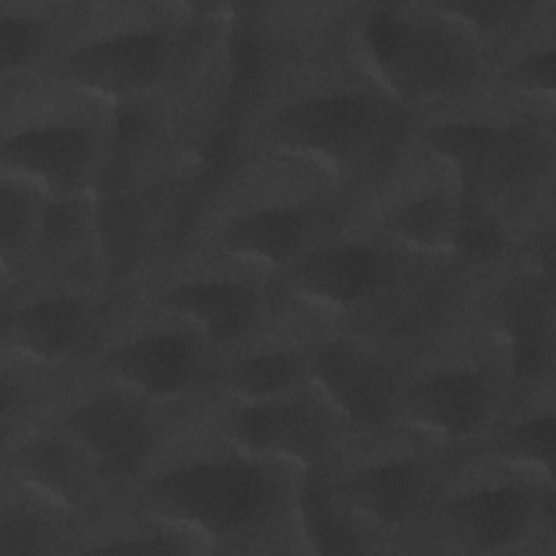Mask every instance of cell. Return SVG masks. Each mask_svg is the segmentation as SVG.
I'll return each instance as SVG.
<instances>
[{"label":"cell","mask_w":556,"mask_h":556,"mask_svg":"<svg viewBox=\"0 0 556 556\" xmlns=\"http://www.w3.org/2000/svg\"><path fill=\"white\" fill-rule=\"evenodd\" d=\"M365 67L389 98L434 104L469 85L478 39L428 4H374L356 24Z\"/></svg>","instance_id":"1"},{"label":"cell","mask_w":556,"mask_h":556,"mask_svg":"<svg viewBox=\"0 0 556 556\" xmlns=\"http://www.w3.org/2000/svg\"><path fill=\"white\" fill-rule=\"evenodd\" d=\"M285 497L269 460L250 454L202 456L156 473L143 489L146 510L189 539L232 541L265 526Z\"/></svg>","instance_id":"2"},{"label":"cell","mask_w":556,"mask_h":556,"mask_svg":"<svg viewBox=\"0 0 556 556\" xmlns=\"http://www.w3.org/2000/svg\"><path fill=\"white\" fill-rule=\"evenodd\" d=\"M389 132L387 104L363 89H319L278 106L265 126L274 150L330 174H348Z\"/></svg>","instance_id":"3"},{"label":"cell","mask_w":556,"mask_h":556,"mask_svg":"<svg viewBox=\"0 0 556 556\" xmlns=\"http://www.w3.org/2000/svg\"><path fill=\"white\" fill-rule=\"evenodd\" d=\"M174 63V30L161 22L139 20L72 46L59 61V76L91 96L130 100L161 87Z\"/></svg>","instance_id":"4"},{"label":"cell","mask_w":556,"mask_h":556,"mask_svg":"<svg viewBox=\"0 0 556 556\" xmlns=\"http://www.w3.org/2000/svg\"><path fill=\"white\" fill-rule=\"evenodd\" d=\"M100 165V137L89 122L54 117L20 124L2 139V174L52 202L78 200Z\"/></svg>","instance_id":"5"},{"label":"cell","mask_w":556,"mask_h":556,"mask_svg":"<svg viewBox=\"0 0 556 556\" xmlns=\"http://www.w3.org/2000/svg\"><path fill=\"white\" fill-rule=\"evenodd\" d=\"M139 400L126 389H102L80 397L63 415V432L102 480L135 478L154 452V426Z\"/></svg>","instance_id":"6"},{"label":"cell","mask_w":556,"mask_h":556,"mask_svg":"<svg viewBox=\"0 0 556 556\" xmlns=\"http://www.w3.org/2000/svg\"><path fill=\"white\" fill-rule=\"evenodd\" d=\"M306 371L330 410L358 430H378L397 413L393 369L356 339L317 341L306 352Z\"/></svg>","instance_id":"7"},{"label":"cell","mask_w":556,"mask_h":556,"mask_svg":"<svg viewBox=\"0 0 556 556\" xmlns=\"http://www.w3.org/2000/svg\"><path fill=\"white\" fill-rule=\"evenodd\" d=\"M424 143L450 167L467 198L513 187L532 163L523 128L497 119L437 122L424 132Z\"/></svg>","instance_id":"8"},{"label":"cell","mask_w":556,"mask_h":556,"mask_svg":"<svg viewBox=\"0 0 556 556\" xmlns=\"http://www.w3.org/2000/svg\"><path fill=\"white\" fill-rule=\"evenodd\" d=\"M391 271L393 263L380 245L348 239L308 250L285 274L298 300L326 313H350L374 300Z\"/></svg>","instance_id":"9"},{"label":"cell","mask_w":556,"mask_h":556,"mask_svg":"<svg viewBox=\"0 0 556 556\" xmlns=\"http://www.w3.org/2000/svg\"><path fill=\"white\" fill-rule=\"evenodd\" d=\"M495 382L476 365L439 367L419 376L397 400V413L419 432L445 441L480 434L495 413Z\"/></svg>","instance_id":"10"},{"label":"cell","mask_w":556,"mask_h":556,"mask_svg":"<svg viewBox=\"0 0 556 556\" xmlns=\"http://www.w3.org/2000/svg\"><path fill=\"white\" fill-rule=\"evenodd\" d=\"M228 441L243 454L313 469L330 447L326 417L306 400L239 402L226 419Z\"/></svg>","instance_id":"11"},{"label":"cell","mask_w":556,"mask_h":556,"mask_svg":"<svg viewBox=\"0 0 556 556\" xmlns=\"http://www.w3.org/2000/svg\"><path fill=\"white\" fill-rule=\"evenodd\" d=\"M102 365L111 380L132 395L167 402L198 382L202 348L187 330L152 328L111 345Z\"/></svg>","instance_id":"12"},{"label":"cell","mask_w":556,"mask_h":556,"mask_svg":"<svg viewBox=\"0 0 556 556\" xmlns=\"http://www.w3.org/2000/svg\"><path fill=\"white\" fill-rule=\"evenodd\" d=\"M541 519V493L521 482H493L456 493L443 506V530L463 552H502Z\"/></svg>","instance_id":"13"},{"label":"cell","mask_w":556,"mask_h":556,"mask_svg":"<svg viewBox=\"0 0 556 556\" xmlns=\"http://www.w3.org/2000/svg\"><path fill=\"white\" fill-rule=\"evenodd\" d=\"M330 493L367 523L395 530L410 523L432 493V471L415 456H391L341 476Z\"/></svg>","instance_id":"14"},{"label":"cell","mask_w":556,"mask_h":556,"mask_svg":"<svg viewBox=\"0 0 556 556\" xmlns=\"http://www.w3.org/2000/svg\"><path fill=\"white\" fill-rule=\"evenodd\" d=\"M161 306L180 317L211 345L245 341L263 319V295L248 280L193 276L161 293Z\"/></svg>","instance_id":"15"},{"label":"cell","mask_w":556,"mask_h":556,"mask_svg":"<svg viewBox=\"0 0 556 556\" xmlns=\"http://www.w3.org/2000/svg\"><path fill=\"white\" fill-rule=\"evenodd\" d=\"M315 215L304 204L271 202L224 222L217 243L228 258L265 271H287L308 252Z\"/></svg>","instance_id":"16"},{"label":"cell","mask_w":556,"mask_h":556,"mask_svg":"<svg viewBox=\"0 0 556 556\" xmlns=\"http://www.w3.org/2000/svg\"><path fill=\"white\" fill-rule=\"evenodd\" d=\"M89 306L74 293H50L17 304L4 317V345L35 365L65 363L83 343Z\"/></svg>","instance_id":"17"},{"label":"cell","mask_w":556,"mask_h":556,"mask_svg":"<svg viewBox=\"0 0 556 556\" xmlns=\"http://www.w3.org/2000/svg\"><path fill=\"white\" fill-rule=\"evenodd\" d=\"M473 202L463 191L443 187L419 189L400 198L382 215L384 235L421 256L463 252Z\"/></svg>","instance_id":"18"},{"label":"cell","mask_w":556,"mask_h":556,"mask_svg":"<svg viewBox=\"0 0 556 556\" xmlns=\"http://www.w3.org/2000/svg\"><path fill=\"white\" fill-rule=\"evenodd\" d=\"M15 478L43 504L74 513L89 500L96 471L67 434H33L13 454Z\"/></svg>","instance_id":"19"},{"label":"cell","mask_w":556,"mask_h":556,"mask_svg":"<svg viewBox=\"0 0 556 556\" xmlns=\"http://www.w3.org/2000/svg\"><path fill=\"white\" fill-rule=\"evenodd\" d=\"M493 326L506 350L510 371L517 378L536 374L547 350V321L539 289H510L493 308Z\"/></svg>","instance_id":"20"},{"label":"cell","mask_w":556,"mask_h":556,"mask_svg":"<svg viewBox=\"0 0 556 556\" xmlns=\"http://www.w3.org/2000/svg\"><path fill=\"white\" fill-rule=\"evenodd\" d=\"M306 380V352L261 348L228 365L224 387L237 402H269L295 395Z\"/></svg>","instance_id":"21"},{"label":"cell","mask_w":556,"mask_h":556,"mask_svg":"<svg viewBox=\"0 0 556 556\" xmlns=\"http://www.w3.org/2000/svg\"><path fill=\"white\" fill-rule=\"evenodd\" d=\"M295 510L308 547L317 554H363L367 545L348 523L330 489L319 480L302 484L295 497Z\"/></svg>","instance_id":"22"},{"label":"cell","mask_w":556,"mask_h":556,"mask_svg":"<svg viewBox=\"0 0 556 556\" xmlns=\"http://www.w3.org/2000/svg\"><path fill=\"white\" fill-rule=\"evenodd\" d=\"M500 456L532 473L539 482H554V415L552 410H534L510 424L497 443Z\"/></svg>","instance_id":"23"},{"label":"cell","mask_w":556,"mask_h":556,"mask_svg":"<svg viewBox=\"0 0 556 556\" xmlns=\"http://www.w3.org/2000/svg\"><path fill=\"white\" fill-rule=\"evenodd\" d=\"M432 7L476 39L506 33L523 20L536 17L534 13L541 11V4L536 2L517 0H452L432 2Z\"/></svg>","instance_id":"24"},{"label":"cell","mask_w":556,"mask_h":556,"mask_svg":"<svg viewBox=\"0 0 556 556\" xmlns=\"http://www.w3.org/2000/svg\"><path fill=\"white\" fill-rule=\"evenodd\" d=\"M0 39H2V74H20L28 70L43 52L48 43V26L43 15L28 9H2L0 15Z\"/></svg>","instance_id":"25"},{"label":"cell","mask_w":556,"mask_h":556,"mask_svg":"<svg viewBox=\"0 0 556 556\" xmlns=\"http://www.w3.org/2000/svg\"><path fill=\"white\" fill-rule=\"evenodd\" d=\"M37 193L22 180L2 174V254H20L26 243L39 235L41 213L35 208Z\"/></svg>","instance_id":"26"},{"label":"cell","mask_w":556,"mask_h":556,"mask_svg":"<svg viewBox=\"0 0 556 556\" xmlns=\"http://www.w3.org/2000/svg\"><path fill=\"white\" fill-rule=\"evenodd\" d=\"M506 89L534 100L554 96V46L536 43L513 56L502 70Z\"/></svg>","instance_id":"27"},{"label":"cell","mask_w":556,"mask_h":556,"mask_svg":"<svg viewBox=\"0 0 556 556\" xmlns=\"http://www.w3.org/2000/svg\"><path fill=\"white\" fill-rule=\"evenodd\" d=\"M0 554L15 556V554H39L43 552L46 532L41 523L26 510H7L2 519V534H0Z\"/></svg>","instance_id":"28"},{"label":"cell","mask_w":556,"mask_h":556,"mask_svg":"<svg viewBox=\"0 0 556 556\" xmlns=\"http://www.w3.org/2000/svg\"><path fill=\"white\" fill-rule=\"evenodd\" d=\"M91 552H113V554H185L193 552L191 545H185L178 539V532L163 526V530H146L132 536H119L98 547H89Z\"/></svg>","instance_id":"29"}]
</instances>
